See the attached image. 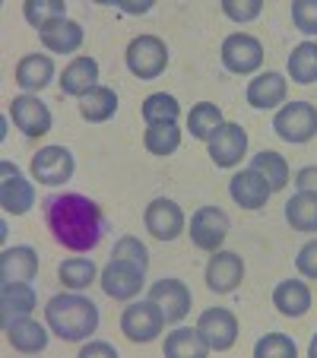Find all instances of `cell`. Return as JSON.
<instances>
[{"instance_id": "cell-4", "label": "cell", "mask_w": 317, "mask_h": 358, "mask_svg": "<svg viewBox=\"0 0 317 358\" xmlns=\"http://www.w3.org/2000/svg\"><path fill=\"white\" fill-rule=\"evenodd\" d=\"M165 324H169V320H165L162 308L155 301H134V304H127L121 314V333L136 345L153 343V339L162 333Z\"/></svg>"}, {"instance_id": "cell-2", "label": "cell", "mask_w": 317, "mask_h": 358, "mask_svg": "<svg viewBox=\"0 0 317 358\" xmlns=\"http://www.w3.org/2000/svg\"><path fill=\"white\" fill-rule=\"evenodd\" d=\"M45 324L64 343H80L99 330V304L86 295H76V292L55 295L45 304Z\"/></svg>"}, {"instance_id": "cell-34", "label": "cell", "mask_w": 317, "mask_h": 358, "mask_svg": "<svg viewBox=\"0 0 317 358\" xmlns=\"http://www.w3.org/2000/svg\"><path fill=\"white\" fill-rule=\"evenodd\" d=\"M57 276H61V282L67 285V289L83 292V289H89V285L95 282L99 270H95V264L89 257H70V260H64V264L57 266Z\"/></svg>"}, {"instance_id": "cell-16", "label": "cell", "mask_w": 317, "mask_h": 358, "mask_svg": "<svg viewBox=\"0 0 317 358\" xmlns=\"http://www.w3.org/2000/svg\"><path fill=\"white\" fill-rule=\"evenodd\" d=\"M149 301H155L162 308L169 324H178L190 311V289L181 279H159V282L149 285Z\"/></svg>"}, {"instance_id": "cell-31", "label": "cell", "mask_w": 317, "mask_h": 358, "mask_svg": "<svg viewBox=\"0 0 317 358\" xmlns=\"http://www.w3.org/2000/svg\"><path fill=\"white\" fill-rule=\"evenodd\" d=\"M223 124H225L223 108L213 105V101H200V105H194L188 115V130H190V136H197V140H209Z\"/></svg>"}, {"instance_id": "cell-21", "label": "cell", "mask_w": 317, "mask_h": 358, "mask_svg": "<svg viewBox=\"0 0 317 358\" xmlns=\"http://www.w3.org/2000/svg\"><path fill=\"white\" fill-rule=\"evenodd\" d=\"M38 38L51 55H73L83 45V26L67 16V20H57L51 26L38 29Z\"/></svg>"}, {"instance_id": "cell-30", "label": "cell", "mask_w": 317, "mask_h": 358, "mask_svg": "<svg viewBox=\"0 0 317 358\" xmlns=\"http://www.w3.org/2000/svg\"><path fill=\"white\" fill-rule=\"evenodd\" d=\"M251 169H254L257 175L267 178V184L273 187V194H276V190H283L286 184H289V162H286L279 152H273V149L257 152V156L251 159Z\"/></svg>"}, {"instance_id": "cell-32", "label": "cell", "mask_w": 317, "mask_h": 358, "mask_svg": "<svg viewBox=\"0 0 317 358\" xmlns=\"http://www.w3.org/2000/svg\"><path fill=\"white\" fill-rule=\"evenodd\" d=\"M143 146L153 152V156H171L181 146V130L178 124H146V134H143Z\"/></svg>"}, {"instance_id": "cell-3", "label": "cell", "mask_w": 317, "mask_h": 358, "mask_svg": "<svg viewBox=\"0 0 317 358\" xmlns=\"http://www.w3.org/2000/svg\"><path fill=\"white\" fill-rule=\"evenodd\" d=\"M124 61L136 80H155L169 67V48L159 35H136V38H130Z\"/></svg>"}, {"instance_id": "cell-17", "label": "cell", "mask_w": 317, "mask_h": 358, "mask_svg": "<svg viewBox=\"0 0 317 358\" xmlns=\"http://www.w3.org/2000/svg\"><path fill=\"white\" fill-rule=\"evenodd\" d=\"M38 276V254L29 244H13L0 254V282H32Z\"/></svg>"}, {"instance_id": "cell-36", "label": "cell", "mask_w": 317, "mask_h": 358, "mask_svg": "<svg viewBox=\"0 0 317 358\" xmlns=\"http://www.w3.org/2000/svg\"><path fill=\"white\" fill-rule=\"evenodd\" d=\"M295 355H298V349L286 333H267L254 345V358H295Z\"/></svg>"}, {"instance_id": "cell-42", "label": "cell", "mask_w": 317, "mask_h": 358, "mask_svg": "<svg viewBox=\"0 0 317 358\" xmlns=\"http://www.w3.org/2000/svg\"><path fill=\"white\" fill-rule=\"evenodd\" d=\"M295 187L298 190H308V194H317V169L314 165H308V169H302L295 175Z\"/></svg>"}, {"instance_id": "cell-35", "label": "cell", "mask_w": 317, "mask_h": 358, "mask_svg": "<svg viewBox=\"0 0 317 358\" xmlns=\"http://www.w3.org/2000/svg\"><path fill=\"white\" fill-rule=\"evenodd\" d=\"M22 16L29 26L45 29L57 20H67V3L64 0H26L22 3Z\"/></svg>"}, {"instance_id": "cell-7", "label": "cell", "mask_w": 317, "mask_h": 358, "mask_svg": "<svg viewBox=\"0 0 317 358\" xmlns=\"http://www.w3.org/2000/svg\"><path fill=\"white\" fill-rule=\"evenodd\" d=\"M229 229L232 222L219 206H200L190 216V241H194V248L209 250V254L223 248V241L229 238Z\"/></svg>"}, {"instance_id": "cell-25", "label": "cell", "mask_w": 317, "mask_h": 358, "mask_svg": "<svg viewBox=\"0 0 317 358\" xmlns=\"http://www.w3.org/2000/svg\"><path fill=\"white\" fill-rule=\"evenodd\" d=\"M55 80V61L48 55H26L16 64V86L26 92H41Z\"/></svg>"}, {"instance_id": "cell-44", "label": "cell", "mask_w": 317, "mask_h": 358, "mask_svg": "<svg viewBox=\"0 0 317 358\" xmlns=\"http://www.w3.org/2000/svg\"><path fill=\"white\" fill-rule=\"evenodd\" d=\"M308 355H311V358H317V336L311 339V345H308Z\"/></svg>"}, {"instance_id": "cell-27", "label": "cell", "mask_w": 317, "mask_h": 358, "mask_svg": "<svg viewBox=\"0 0 317 358\" xmlns=\"http://www.w3.org/2000/svg\"><path fill=\"white\" fill-rule=\"evenodd\" d=\"M165 355L171 358H203L209 352V345L203 343L200 330H190V327H178V330H171L169 336H165Z\"/></svg>"}, {"instance_id": "cell-29", "label": "cell", "mask_w": 317, "mask_h": 358, "mask_svg": "<svg viewBox=\"0 0 317 358\" xmlns=\"http://www.w3.org/2000/svg\"><path fill=\"white\" fill-rule=\"evenodd\" d=\"M289 76L302 86L317 83V41H302L289 55Z\"/></svg>"}, {"instance_id": "cell-33", "label": "cell", "mask_w": 317, "mask_h": 358, "mask_svg": "<svg viewBox=\"0 0 317 358\" xmlns=\"http://www.w3.org/2000/svg\"><path fill=\"white\" fill-rule=\"evenodd\" d=\"M140 111H143V121L146 124H178V117H181V105H178V99L169 92L146 95Z\"/></svg>"}, {"instance_id": "cell-43", "label": "cell", "mask_w": 317, "mask_h": 358, "mask_svg": "<svg viewBox=\"0 0 317 358\" xmlns=\"http://www.w3.org/2000/svg\"><path fill=\"white\" fill-rule=\"evenodd\" d=\"M115 7L118 10H124V13H149L153 10V0H115Z\"/></svg>"}, {"instance_id": "cell-26", "label": "cell", "mask_w": 317, "mask_h": 358, "mask_svg": "<svg viewBox=\"0 0 317 358\" xmlns=\"http://www.w3.org/2000/svg\"><path fill=\"white\" fill-rule=\"evenodd\" d=\"M118 111V92L108 86H95L80 99V117L89 124H105Z\"/></svg>"}, {"instance_id": "cell-39", "label": "cell", "mask_w": 317, "mask_h": 358, "mask_svg": "<svg viewBox=\"0 0 317 358\" xmlns=\"http://www.w3.org/2000/svg\"><path fill=\"white\" fill-rule=\"evenodd\" d=\"M263 10V0H223V13L235 22H251L257 20Z\"/></svg>"}, {"instance_id": "cell-8", "label": "cell", "mask_w": 317, "mask_h": 358, "mask_svg": "<svg viewBox=\"0 0 317 358\" xmlns=\"http://www.w3.org/2000/svg\"><path fill=\"white\" fill-rule=\"evenodd\" d=\"M76 171L73 152L67 146H45L32 156V178L38 184L48 187H57V184H67Z\"/></svg>"}, {"instance_id": "cell-20", "label": "cell", "mask_w": 317, "mask_h": 358, "mask_svg": "<svg viewBox=\"0 0 317 358\" xmlns=\"http://www.w3.org/2000/svg\"><path fill=\"white\" fill-rule=\"evenodd\" d=\"M95 86H99V64H95V57L80 55L64 67V73H61V92L64 95L83 99V95Z\"/></svg>"}, {"instance_id": "cell-18", "label": "cell", "mask_w": 317, "mask_h": 358, "mask_svg": "<svg viewBox=\"0 0 317 358\" xmlns=\"http://www.w3.org/2000/svg\"><path fill=\"white\" fill-rule=\"evenodd\" d=\"M286 92H289V83H286V76L276 73V70H270V73H257L254 80L248 83V92H244V99H248L251 108L270 111V108H276V105H283Z\"/></svg>"}, {"instance_id": "cell-14", "label": "cell", "mask_w": 317, "mask_h": 358, "mask_svg": "<svg viewBox=\"0 0 317 358\" xmlns=\"http://www.w3.org/2000/svg\"><path fill=\"white\" fill-rule=\"evenodd\" d=\"M203 276H206L209 292L229 295V292H235L244 279V260L238 257L235 250H213V257H209Z\"/></svg>"}, {"instance_id": "cell-6", "label": "cell", "mask_w": 317, "mask_h": 358, "mask_svg": "<svg viewBox=\"0 0 317 358\" xmlns=\"http://www.w3.org/2000/svg\"><path fill=\"white\" fill-rule=\"evenodd\" d=\"M0 206L7 216H26L35 206V187L13 162H0Z\"/></svg>"}, {"instance_id": "cell-13", "label": "cell", "mask_w": 317, "mask_h": 358, "mask_svg": "<svg viewBox=\"0 0 317 358\" xmlns=\"http://www.w3.org/2000/svg\"><path fill=\"white\" fill-rule=\"evenodd\" d=\"M143 225H146V231L153 238H159V241H175L184 231V213L175 200L155 196L146 206V213H143Z\"/></svg>"}, {"instance_id": "cell-9", "label": "cell", "mask_w": 317, "mask_h": 358, "mask_svg": "<svg viewBox=\"0 0 317 358\" xmlns=\"http://www.w3.org/2000/svg\"><path fill=\"white\" fill-rule=\"evenodd\" d=\"M143 279H146V270L127 264V260H118V257H111V264L99 273L101 292L108 298H115V301H130L134 295H140Z\"/></svg>"}, {"instance_id": "cell-12", "label": "cell", "mask_w": 317, "mask_h": 358, "mask_svg": "<svg viewBox=\"0 0 317 358\" xmlns=\"http://www.w3.org/2000/svg\"><path fill=\"white\" fill-rule=\"evenodd\" d=\"M197 330H200L203 343L209 345V352H229L238 339V320L229 308H209L200 314Z\"/></svg>"}, {"instance_id": "cell-41", "label": "cell", "mask_w": 317, "mask_h": 358, "mask_svg": "<svg viewBox=\"0 0 317 358\" xmlns=\"http://www.w3.org/2000/svg\"><path fill=\"white\" fill-rule=\"evenodd\" d=\"M95 355H101V358H118V352H115V345H108V343H86L80 349V358H95Z\"/></svg>"}, {"instance_id": "cell-38", "label": "cell", "mask_w": 317, "mask_h": 358, "mask_svg": "<svg viewBox=\"0 0 317 358\" xmlns=\"http://www.w3.org/2000/svg\"><path fill=\"white\" fill-rule=\"evenodd\" d=\"M292 22L298 32L317 35V0H295L292 3Z\"/></svg>"}, {"instance_id": "cell-37", "label": "cell", "mask_w": 317, "mask_h": 358, "mask_svg": "<svg viewBox=\"0 0 317 358\" xmlns=\"http://www.w3.org/2000/svg\"><path fill=\"white\" fill-rule=\"evenodd\" d=\"M111 257L127 260V264L140 266V270H146V266H149V250H146V244H143L140 238H134V235L118 238V241H115V250H111Z\"/></svg>"}, {"instance_id": "cell-1", "label": "cell", "mask_w": 317, "mask_h": 358, "mask_svg": "<svg viewBox=\"0 0 317 358\" xmlns=\"http://www.w3.org/2000/svg\"><path fill=\"white\" fill-rule=\"evenodd\" d=\"M45 225L55 235L57 244L70 250H92L101 241L108 222L105 213L95 200H89L86 194H51L45 196Z\"/></svg>"}, {"instance_id": "cell-11", "label": "cell", "mask_w": 317, "mask_h": 358, "mask_svg": "<svg viewBox=\"0 0 317 358\" xmlns=\"http://www.w3.org/2000/svg\"><path fill=\"white\" fill-rule=\"evenodd\" d=\"M209 146V159L216 169H235L241 162V156L248 152V134H244L241 124H232L225 121L216 134L206 140Z\"/></svg>"}, {"instance_id": "cell-15", "label": "cell", "mask_w": 317, "mask_h": 358, "mask_svg": "<svg viewBox=\"0 0 317 358\" xmlns=\"http://www.w3.org/2000/svg\"><path fill=\"white\" fill-rule=\"evenodd\" d=\"M10 117H13L16 130H22L26 136H45L51 130V111L48 105L38 99V95H16L10 101Z\"/></svg>"}, {"instance_id": "cell-28", "label": "cell", "mask_w": 317, "mask_h": 358, "mask_svg": "<svg viewBox=\"0 0 317 358\" xmlns=\"http://www.w3.org/2000/svg\"><path fill=\"white\" fill-rule=\"evenodd\" d=\"M286 222L295 231H317V194L298 190V194L286 203Z\"/></svg>"}, {"instance_id": "cell-23", "label": "cell", "mask_w": 317, "mask_h": 358, "mask_svg": "<svg viewBox=\"0 0 317 358\" xmlns=\"http://www.w3.org/2000/svg\"><path fill=\"white\" fill-rule=\"evenodd\" d=\"M7 343L16 352H45L48 349V330L32 317H16L10 324H3Z\"/></svg>"}, {"instance_id": "cell-19", "label": "cell", "mask_w": 317, "mask_h": 358, "mask_svg": "<svg viewBox=\"0 0 317 358\" xmlns=\"http://www.w3.org/2000/svg\"><path fill=\"white\" fill-rule=\"evenodd\" d=\"M229 194L238 206H244V210H260V206H267L273 187L267 184V178L257 175L254 169H244L229 181Z\"/></svg>"}, {"instance_id": "cell-5", "label": "cell", "mask_w": 317, "mask_h": 358, "mask_svg": "<svg viewBox=\"0 0 317 358\" xmlns=\"http://www.w3.org/2000/svg\"><path fill=\"white\" fill-rule=\"evenodd\" d=\"M273 130L286 143H308L317 136V108L311 101H289L276 111Z\"/></svg>"}, {"instance_id": "cell-10", "label": "cell", "mask_w": 317, "mask_h": 358, "mask_svg": "<svg viewBox=\"0 0 317 358\" xmlns=\"http://www.w3.org/2000/svg\"><path fill=\"white\" fill-rule=\"evenodd\" d=\"M263 64V45L248 32H235L223 41V67L229 73L248 76L254 70H260Z\"/></svg>"}, {"instance_id": "cell-24", "label": "cell", "mask_w": 317, "mask_h": 358, "mask_svg": "<svg viewBox=\"0 0 317 358\" xmlns=\"http://www.w3.org/2000/svg\"><path fill=\"white\" fill-rule=\"evenodd\" d=\"M38 304V295L29 282H13V285H0V317L3 324L16 317H29Z\"/></svg>"}, {"instance_id": "cell-22", "label": "cell", "mask_w": 317, "mask_h": 358, "mask_svg": "<svg viewBox=\"0 0 317 358\" xmlns=\"http://www.w3.org/2000/svg\"><path fill=\"white\" fill-rule=\"evenodd\" d=\"M273 308H276L283 317H304L311 308V289L302 279H283V282L273 289Z\"/></svg>"}, {"instance_id": "cell-40", "label": "cell", "mask_w": 317, "mask_h": 358, "mask_svg": "<svg viewBox=\"0 0 317 358\" xmlns=\"http://www.w3.org/2000/svg\"><path fill=\"white\" fill-rule=\"evenodd\" d=\"M295 266H298V273H302L304 279H317V238H314V241H308L302 250H298Z\"/></svg>"}]
</instances>
